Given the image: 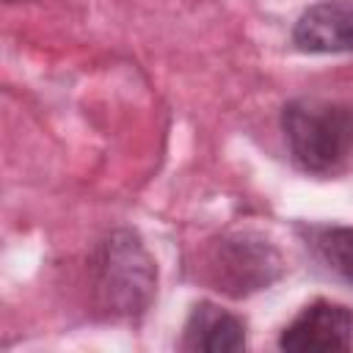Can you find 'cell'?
<instances>
[{
	"label": "cell",
	"instance_id": "obj_1",
	"mask_svg": "<svg viewBox=\"0 0 353 353\" xmlns=\"http://www.w3.org/2000/svg\"><path fill=\"white\" fill-rule=\"evenodd\" d=\"M94 303L105 317L127 320L149 309L157 290V268L132 229H113L97 248Z\"/></svg>",
	"mask_w": 353,
	"mask_h": 353
},
{
	"label": "cell",
	"instance_id": "obj_5",
	"mask_svg": "<svg viewBox=\"0 0 353 353\" xmlns=\"http://www.w3.org/2000/svg\"><path fill=\"white\" fill-rule=\"evenodd\" d=\"M292 44L312 55L353 52V0H323L309 6L292 28Z\"/></svg>",
	"mask_w": 353,
	"mask_h": 353
},
{
	"label": "cell",
	"instance_id": "obj_6",
	"mask_svg": "<svg viewBox=\"0 0 353 353\" xmlns=\"http://www.w3.org/2000/svg\"><path fill=\"white\" fill-rule=\"evenodd\" d=\"M182 347L193 353H237L245 347V323L218 303L201 301L185 320Z\"/></svg>",
	"mask_w": 353,
	"mask_h": 353
},
{
	"label": "cell",
	"instance_id": "obj_2",
	"mask_svg": "<svg viewBox=\"0 0 353 353\" xmlns=\"http://www.w3.org/2000/svg\"><path fill=\"white\" fill-rule=\"evenodd\" d=\"M281 132L298 168L328 174L353 152V108L334 99L298 97L281 110Z\"/></svg>",
	"mask_w": 353,
	"mask_h": 353
},
{
	"label": "cell",
	"instance_id": "obj_7",
	"mask_svg": "<svg viewBox=\"0 0 353 353\" xmlns=\"http://www.w3.org/2000/svg\"><path fill=\"white\" fill-rule=\"evenodd\" d=\"M312 245L317 256L347 284H353V229L347 226H323L314 229Z\"/></svg>",
	"mask_w": 353,
	"mask_h": 353
},
{
	"label": "cell",
	"instance_id": "obj_3",
	"mask_svg": "<svg viewBox=\"0 0 353 353\" xmlns=\"http://www.w3.org/2000/svg\"><path fill=\"white\" fill-rule=\"evenodd\" d=\"M281 254L265 237L251 232L215 240L204 256L207 281L229 298H245L251 292L268 290L281 276Z\"/></svg>",
	"mask_w": 353,
	"mask_h": 353
},
{
	"label": "cell",
	"instance_id": "obj_4",
	"mask_svg": "<svg viewBox=\"0 0 353 353\" xmlns=\"http://www.w3.org/2000/svg\"><path fill=\"white\" fill-rule=\"evenodd\" d=\"M279 347L287 353H331L353 347V312L325 298L312 301L284 325Z\"/></svg>",
	"mask_w": 353,
	"mask_h": 353
}]
</instances>
